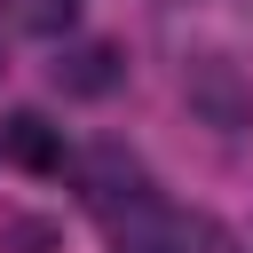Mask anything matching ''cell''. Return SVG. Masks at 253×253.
<instances>
[{
	"label": "cell",
	"mask_w": 253,
	"mask_h": 253,
	"mask_svg": "<svg viewBox=\"0 0 253 253\" xmlns=\"http://www.w3.org/2000/svg\"><path fill=\"white\" fill-rule=\"evenodd\" d=\"M103 229H111L119 253H229V237H221L206 213H182V206H166L158 190L134 198L126 213H111Z\"/></svg>",
	"instance_id": "cell-1"
},
{
	"label": "cell",
	"mask_w": 253,
	"mask_h": 253,
	"mask_svg": "<svg viewBox=\"0 0 253 253\" xmlns=\"http://www.w3.org/2000/svg\"><path fill=\"white\" fill-rule=\"evenodd\" d=\"M79 198H87V213H126L134 198H150V174H142V158L126 150V142H95L87 158H79Z\"/></svg>",
	"instance_id": "cell-2"
},
{
	"label": "cell",
	"mask_w": 253,
	"mask_h": 253,
	"mask_svg": "<svg viewBox=\"0 0 253 253\" xmlns=\"http://www.w3.org/2000/svg\"><path fill=\"white\" fill-rule=\"evenodd\" d=\"M182 95H190V111L206 119V126H221V134H237L245 119H253V95H245V79L221 63V55H206V63H190V79H182Z\"/></svg>",
	"instance_id": "cell-3"
},
{
	"label": "cell",
	"mask_w": 253,
	"mask_h": 253,
	"mask_svg": "<svg viewBox=\"0 0 253 253\" xmlns=\"http://www.w3.org/2000/svg\"><path fill=\"white\" fill-rule=\"evenodd\" d=\"M0 158L24 174H55L63 166V126H47L40 111H8L0 119Z\"/></svg>",
	"instance_id": "cell-4"
},
{
	"label": "cell",
	"mask_w": 253,
	"mask_h": 253,
	"mask_svg": "<svg viewBox=\"0 0 253 253\" xmlns=\"http://www.w3.org/2000/svg\"><path fill=\"white\" fill-rule=\"evenodd\" d=\"M119 71H126L119 47H111V40H87V47H71V55L55 63V87H63V95H111Z\"/></svg>",
	"instance_id": "cell-5"
},
{
	"label": "cell",
	"mask_w": 253,
	"mask_h": 253,
	"mask_svg": "<svg viewBox=\"0 0 253 253\" xmlns=\"http://www.w3.org/2000/svg\"><path fill=\"white\" fill-rule=\"evenodd\" d=\"M79 8H87V0H8V16H16L24 32H40V40H63V32L79 24Z\"/></svg>",
	"instance_id": "cell-6"
},
{
	"label": "cell",
	"mask_w": 253,
	"mask_h": 253,
	"mask_svg": "<svg viewBox=\"0 0 253 253\" xmlns=\"http://www.w3.org/2000/svg\"><path fill=\"white\" fill-rule=\"evenodd\" d=\"M0 229H8L24 253H47V245H55V229H47V221H0Z\"/></svg>",
	"instance_id": "cell-7"
}]
</instances>
